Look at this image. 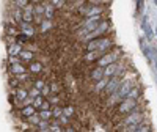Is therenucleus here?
<instances>
[{"mask_svg": "<svg viewBox=\"0 0 157 132\" xmlns=\"http://www.w3.org/2000/svg\"><path fill=\"white\" fill-rule=\"evenodd\" d=\"M145 118H146V113L143 112L141 109L132 112V113H129L127 116L121 118V121L120 124L116 126V130H120V129H126V127H135V126H140L145 123Z\"/></svg>", "mask_w": 157, "mask_h": 132, "instance_id": "1", "label": "nucleus"}, {"mask_svg": "<svg viewBox=\"0 0 157 132\" xmlns=\"http://www.w3.org/2000/svg\"><path fill=\"white\" fill-rule=\"evenodd\" d=\"M140 109V104L137 101H130V99H124L121 104L116 105V110H115V115L116 116H127L129 113H132L135 110Z\"/></svg>", "mask_w": 157, "mask_h": 132, "instance_id": "2", "label": "nucleus"}, {"mask_svg": "<svg viewBox=\"0 0 157 132\" xmlns=\"http://www.w3.org/2000/svg\"><path fill=\"white\" fill-rule=\"evenodd\" d=\"M120 57H121V50L116 47L115 50H110V52H107V54H104L98 60V66H99V68H107V66H110L113 63H118Z\"/></svg>", "mask_w": 157, "mask_h": 132, "instance_id": "3", "label": "nucleus"}, {"mask_svg": "<svg viewBox=\"0 0 157 132\" xmlns=\"http://www.w3.org/2000/svg\"><path fill=\"white\" fill-rule=\"evenodd\" d=\"M124 80H123V77H118V76H115V77H112L110 80H109V83H107V87H105V90L102 91V95L105 96V98H110V96H113L116 91H118V88L121 87V83H123Z\"/></svg>", "mask_w": 157, "mask_h": 132, "instance_id": "4", "label": "nucleus"}, {"mask_svg": "<svg viewBox=\"0 0 157 132\" xmlns=\"http://www.w3.org/2000/svg\"><path fill=\"white\" fill-rule=\"evenodd\" d=\"M112 47H113L112 38H109V36H102V38H99V47H98V52H99L101 55H104V54H107V52H110Z\"/></svg>", "mask_w": 157, "mask_h": 132, "instance_id": "5", "label": "nucleus"}, {"mask_svg": "<svg viewBox=\"0 0 157 132\" xmlns=\"http://www.w3.org/2000/svg\"><path fill=\"white\" fill-rule=\"evenodd\" d=\"M123 63H113V64H110V66H107V68H104V77L105 79H112V77H115L118 72H120V69L123 68Z\"/></svg>", "mask_w": 157, "mask_h": 132, "instance_id": "6", "label": "nucleus"}, {"mask_svg": "<svg viewBox=\"0 0 157 132\" xmlns=\"http://www.w3.org/2000/svg\"><path fill=\"white\" fill-rule=\"evenodd\" d=\"M88 77L90 80L93 83H98L99 80L104 79V68H99V66H94V68H91L90 72H88Z\"/></svg>", "mask_w": 157, "mask_h": 132, "instance_id": "7", "label": "nucleus"}, {"mask_svg": "<svg viewBox=\"0 0 157 132\" xmlns=\"http://www.w3.org/2000/svg\"><path fill=\"white\" fill-rule=\"evenodd\" d=\"M10 72H11V74H14V76L17 77V76H22V74L27 72V68H25L22 63H14V64H11V66H10Z\"/></svg>", "mask_w": 157, "mask_h": 132, "instance_id": "8", "label": "nucleus"}, {"mask_svg": "<svg viewBox=\"0 0 157 132\" xmlns=\"http://www.w3.org/2000/svg\"><path fill=\"white\" fill-rule=\"evenodd\" d=\"M14 98H16L19 102H24L27 98H30L29 90H27V88H24V87H19L17 90H14Z\"/></svg>", "mask_w": 157, "mask_h": 132, "instance_id": "9", "label": "nucleus"}, {"mask_svg": "<svg viewBox=\"0 0 157 132\" xmlns=\"http://www.w3.org/2000/svg\"><path fill=\"white\" fill-rule=\"evenodd\" d=\"M19 58H21V63H22V61H29V63H32V61H35V52L27 50V49H22V50H21V54H19Z\"/></svg>", "mask_w": 157, "mask_h": 132, "instance_id": "10", "label": "nucleus"}, {"mask_svg": "<svg viewBox=\"0 0 157 132\" xmlns=\"http://www.w3.org/2000/svg\"><path fill=\"white\" fill-rule=\"evenodd\" d=\"M141 95H143V90H141L138 85H134L132 90H130V93H129V96H127V99H130V101H137V102H138V99L141 98Z\"/></svg>", "mask_w": 157, "mask_h": 132, "instance_id": "11", "label": "nucleus"}, {"mask_svg": "<svg viewBox=\"0 0 157 132\" xmlns=\"http://www.w3.org/2000/svg\"><path fill=\"white\" fill-rule=\"evenodd\" d=\"M123 132H151V126L143 123V124L135 126V127H126V129H123Z\"/></svg>", "mask_w": 157, "mask_h": 132, "instance_id": "12", "label": "nucleus"}, {"mask_svg": "<svg viewBox=\"0 0 157 132\" xmlns=\"http://www.w3.org/2000/svg\"><path fill=\"white\" fill-rule=\"evenodd\" d=\"M29 71L32 72V74H41L43 71H44V66H43V63L41 61H32L30 64H29Z\"/></svg>", "mask_w": 157, "mask_h": 132, "instance_id": "13", "label": "nucleus"}, {"mask_svg": "<svg viewBox=\"0 0 157 132\" xmlns=\"http://www.w3.org/2000/svg\"><path fill=\"white\" fill-rule=\"evenodd\" d=\"M101 57H102V55L99 54L98 50H94V52H86V54L83 55V61H85V63H93V61L98 63V60H99Z\"/></svg>", "mask_w": 157, "mask_h": 132, "instance_id": "14", "label": "nucleus"}, {"mask_svg": "<svg viewBox=\"0 0 157 132\" xmlns=\"http://www.w3.org/2000/svg\"><path fill=\"white\" fill-rule=\"evenodd\" d=\"M21 116L25 118V120L35 116V107H33V105H24V107L21 109Z\"/></svg>", "mask_w": 157, "mask_h": 132, "instance_id": "15", "label": "nucleus"}, {"mask_svg": "<svg viewBox=\"0 0 157 132\" xmlns=\"http://www.w3.org/2000/svg\"><path fill=\"white\" fill-rule=\"evenodd\" d=\"M21 30H22V33L24 35H27L29 38L35 33V27L32 24H25V22H21Z\"/></svg>", "mask_w": 157, "mask_h": 132, "instance_id": "16", "label": "nucleus"}, {"mask_svg": "<svg viewBox=\"0 0 157 132\" xmlns=\"http://www.w3.org/2000/svg\"><path fill=\"white\" fill-rule=\"evenodd\" d=\"M74 113H75V107H74L72 104H66L63 107V116H66V118H69V120H71V118L74 116Z\"/></svg>", "mask_w": 157, "mask_h": 132, "instance_id": "17", "label": "nucleus"}, {"mask_svg": "<svg viewBox=\"0 0 157 132\" xmlns=\"http://www.w3.org/2000/svg\"><path fill=\"white\" fill-rule=\"evenodd\" d=\"M109 80H110V79H105V77H104L102 80H99L98 83H94V93H102V91L105 90Z\"/></svg>", "mask_w": 157, "mask_h": 132, "instance_id": "18", "label": "nucleus"}, {"mask_svg": "<svg viewBox=\"0 0 157 132\" xmlns=\"http://www.w3.org/2000/svg\"><path fill=\"white\" fill-rule=\"evenodd\" d=\"M141 27H143V30H145L146 38L151 39V38H152V30H151V25H149V22L146 21V17H143V19H141Z\"/></svg>", "mask_w": 157, "mask_h": 132, "instance_id": "19", "label": "nucleus"}, {"mask_svg": "<svg viewBox=\"0 0 157 132\" xmlns=\"http://www.w3.org/2000/svg\"><path fill=\"white\" fill-rule=\"evenodd\" d=\"M21 50H22V46H19V44H16V43H13V44H11V47L8 49L10 57H19Z\"/></svg>", "mask_w": 157, "mask_h": 132, "instance_id": "20", "label": "nucleus"}, {"mask_svg": "<svg viewBox=\"0 0 157 132\" xmlns=\"http://www.w3.org/2000/svg\"><path fill=\"white\" fill-rule=\"evenodd\" d=\"M44 5H46V13H44V17H46L47 21L54 19V14H55V8L50 5V2H49V3H44Z\"/></svg>", "mask_w": 157, "mask_h": 132, "instance_id": "21", "label": "nucleus"}, {"mask_svg": "<svg viewBox=\"0 0 157 132\" xmlns=\"http://www.w3.org/2000/svg\"><path fill=\"white\" fill-rule=\"evenodd\" d=\"M35 14L30 11V10H25V13L22 14V22H25V24H33V21H35Z\"/></svg>", "mask_w": 157, "mask_h": 132, "instance_id": "22", "label": "nucleus"}, {"mask_svg": "<svg viewBox=\"0 0 157 132\" xmlns=\"http://www.w3.org/2000/svg\"><path fill=\"white\" fill-rule=\"evenodd\" d=\"M38 116L41 118V121H47V123L52 120V118H54V115H52V110H39Z\"/></svg>", "mask_w": 157, "mask_h": 132, "instance_id": "23", "label": "nucleus"}, {"mask_svg": "<svg viewBox=\"0 0 157 132\" xmlns=\"http://www.w3.org/2000/svg\"><path fill=\"white\" fill-rule=\"evenodd\" d=\"M14 39H16V44H19V46H22V44H25L27 41H30V38L27 35H24V33H17Z\"/></svg>", "mask_w": 157, "mask_h": 132, "instance_id": "24", "label": "nucleus"}, {"mask_svg": "<svg viewBox=\"0 0 157 132\" xmlns=\"http://www.w3.org/2000/svg\"><path fill=\"white\" fill-rule=\"evenodd\" d=\"M33 88H36L38 91H43V90L46 88L44 79H36V80H33Z\"/></svg>", "mask_w": 157, "mask_h": 132, "instance_id": "25", "label": "nucleus"}, {"mask_svg": "<svg viewBox=\"0 0 157 132\" xmlns=\"http://www.w3.org/2000/svg\"><path fill=\"white\" fill-rule=\"evenodd\" d=\"M49 130H50V132H64L63 126H61V124H60V123H58L57 120H55L54 123L50 124V129H49Z\"/></svg>", "mask_w": 157, "mask_h": 132, "instance_id": "26", "label": "nucleus"}, {"mask_svg": "<svg viewBox=\"0 0 157 132\" xmlns=\"http://www.w3.org/2000/svg\"><path fill=\"white\" fill-rule=\"evenodd\" d=\"M52 115H54L55 120H60V116L63 115V107H60V105H54V110H52Z\"/></svg>", "mask_w": 157, "mask_h": 132, "instance_id": "27", "label": "nucleus"}, {"mask_svg": "<svg viewBox=\"0 0 157 132\" xmlns=\"http://www.w3.org/2000/svg\"><path fill=\"white\" fill-rule=\"evenodd\" d=\"M44 101H46V99H44V96H38L36 99H33V104H32V105H33L35 109H39V107L43 105V102H44Z\"/></svg>", "mask_w": 157, "mask_h": 132, "instance_id": "28", "label": "nucleus"}, {"mask_svg": "<svg viewBox=\"0 0 157 132\" xmlns=\"http://www.w3.org/2000/svg\"><path fill=\"white\" fill-rule=\"evenodd\" d=\"M52 27L50 25V21H47V19H44L43 22H41V32H49V29Z\"/></svg>", "mask_w": 157, "mask_h": 132, "instance_id": "29", "label": "nucleus"}, {"mask_svg": "<svg viewBox=\"0 0 157 132\" xmlns=\"http://www.w3.org/2000/svg\"><path fill=\"white\" fill-rule=\"evenodd\" d=\"M29 95H30V98L36 99L38 96H41V91H38L36 88H30V90H29Z\"/></svg>", "mask_w": 157, "mask_h": 132, "instance_id": "30", "label": "nucleus"}, {"mask_svg": "<svg viewBox=\"0 0 157 132\" xmlns=\"http://www.w3.org/2000/svg\"><path fill=\"white\" fill-rule=\"evenodd\" d=\"M52 109V104L49 102V99H46L44 102H43V105L39 107V110H50Z\"/></svg>", "mask_w": 157, "mask_h": 132, "instance_id": "31", "label": "nucleus"}, {"mask_svg": "<svg viewBox=\"0 0 157 132\" xmlns=\"http://www.w3.org/2000/svg\"><path fill=\"white\" fill-rule=\"evenodd\" d=\"M135 5H137V11H138V13H140V11H141V10H143V5H145V3H143V2H137V3H135Z\"/></svg>", "mask_w": 157, "mask_h": 132, "instance_id": "32", "label": "nucleus"}, {"mask_svg": "<svg viewBox=\"0 0 157 132\" xmlns=\"http://www.w3.org/2000/svg\"><path fill=\"white\" fill-rule=\"evenodd\" d=\"M64 132H75V129H74L72 126H68L66 129H64Z\"/></svg>", "mask_w": 157, "mask_h": 132, "instance_id": "33", "label": "nucleus"}, {"mask_svg": "<svg viewBox=\"0 0 157 132\" xmlns=\"http://www.w3.org/2000/svg\"><path fill=\"white\" fill-rule=\"evenodd\" d=\"M154 64H155V69H157V55L154 57Z\"/></svg>", "mask_w": 157, "mask_h": 132, "instance_id": "34", "label": "nucleus"}, {"mask_svg": "<svg viewBox=\"0 0 157 132\" xmlns=\"http://www.w3.org/2000/svg\"><path fill=\"white\" fill-rule=\"evenodd\" d=\"M27 132H38L36 129H32V130H27Z\"/></svg>", "mask_w": 157, "mask_h": 132, "instance_id": "35", "label": "nucleus"}, {"mask_svg": "<svg viewBox=\"0 0 157 132\" xmlns=\"http://www.w3.org/2000/svg\"><path fill=\"white\" fill-rule=\"evenodd\" d=\"M155 35H157V27H155Z\"/></svg>", "mask_w": 157, "mask_h": 132, "instance_id": "36", "label": "nucleus"}]
</instances>
